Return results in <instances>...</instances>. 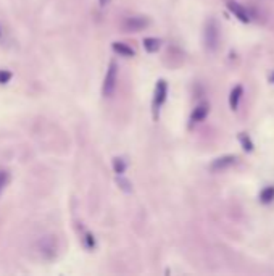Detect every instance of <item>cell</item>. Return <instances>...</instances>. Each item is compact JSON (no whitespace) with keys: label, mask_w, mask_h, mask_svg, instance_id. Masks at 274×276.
Returning a JSON list of instances; mask_svg holds the SVG:
<instances>
[{"label":"cell","mask_w":274,"mask_h":276,"mask_svg":"<svg viewBox=\"0 0 274 276\" xmlns=\"http://www.w3.org/2000/svg\"><path fill=\"white\" fill-rule=\"evenodd\" d=\"M271 80H274V75H273V76H271Z\"/></svg>","instance_id":"cell-19"},{"label":"cell","mask_w":274,"mask_h":276,"mask_svg":"<svg viewBox=\"0 0 274 276\" xmlns=\"http://www.w3.org/2000/svg\"><path fill=\"white\" fill-rule=\"evenodd\" d=\"M116 81H118V67L115 62H110L108 71H106L105 80H103V89H102L105 97H110L113 92H115Z\"/></svg>","instance_id":"cell-2"},{"label":"cell","mask_w":274,"mask_h":276,"mask_svg":"<svg viewBox=\"0 0 274 276\" xmlns=\"http://www.w3.org/2000/svg\"><path fill=\"white\" fill-rule=\"evenodd\" d=\"M10 183V173L6 170H0V195L3 194L5 187L8 186Z\"/></svg>","instance_id":"cell-13"},{"label":"cell","mask_w":274,"mask_h":276,"mask_svg":"<svg viewBox=\"0 0 274 276\" xmlns=\"http://www.w3.org/2000/svg\"><path fill=\"white\" fill-rule=\"evenodd\" d=\"M206 113H208V107L206 105H198V107L193 110V113H192V118H190V121L192 123H198V121H202L203 118L206 116Z\"/></svg>","instance_id":"cell-8"},{"label":"cell","mask_w":274,"mask_h":276,"mask_svg":"<svg viewBox=\"0 0 274 276\" xmlns=\"http://www.w3.org/2000/svg\"><path fill=\"white\" fill-rule=\"evenodd\" d=\"M240 97H242V86H236V88L231 91V97H229V105H231L232 110L237 108Z\"/></svg>","instance_id":"cell-9"},{"label":"cell","mask_w":274,"mask_h":276,"mask_svg":"<svg viewBox=\"0 0 274 276\" xmlns=\"http://www.w3.org/2000/svg\"><path fill=\"white\" fill-rule=\"evenodd\" d=\"M260 199H262L263 203H270L273 199H274V187L270 186V187H265L262 190V194H260Z\"/></svg>","instance_id":"cell-12"},{"label":"cell","mask_w":274,"mask_h":276,"mask_svg":"<svg viewBox=\"0 0 274 276\" xmlns=\"http://www.w3.org/2000/svg\"><path fill=\"white\" fill-rule=\"evenodd\" d=\"M113 168H115V172H116L118 175H121V173L124 172V168H126L124 160H123V159H115V160H113Z\"/></svg>","instance_id":"cell-15"},{"label":"cell","mask_w":274,"mask_h":276,"mask_svg":"<svg viewBox=\"0 0 274 276\" xmlns=\"http://www.w3.org/2000/svg\"><path fill=\"white\" fill-rule=\"evenodd\" d=\"M203 42L205 47L208 50H216L218 42H219V29L215 19H210L205 26V32H203Z\"/></svg>","instance_id":"cell-1"},{"label":"cell","mask_w":274,"mask_h":276,"mask_svg":"<svg viewBox=\"0 0 274 276\" xmlns=\"http://www.w3.org/2000/svg\"><path fill=\"white\" fill-rule=\"evenodd\" d=\"M149 24H150L149 18H145V16H131V18H126L124 19L123 29L124 31H129V32H137V31L145 29Z\"/></svg>","instance_id":"cell-4"},{"label":"cell","mask_w":274,"mask_h":276,"mask_svg":"<svg viewBox=\"0 0 274 276\" xmlns=\"http://www.w3.org/2000/svg\"><path fill=\"white\" fill-rule=\"evenodd\" d=\"M236 157L234 155H224V157H219V159H216L215 162L211 163V170L213 172H219V170H226L232 167L234 163H236Z\"/></svg>","instance_id":"cell-7"},{"label":"cell","mask_w":274,"mask_h":276,"mask_svg":"<svg viewBox=\"0 0 274 276\" xmlns=\"http://www.w3.org/2000/svg\"><path fill=\"white\" fill-rule=\"evenodd\" d=\"M228 8L232 11V15L236 16V18H239L242 23H249V21H250V15H249V11H247L240 3L234 2V0H229V2H228Z\"/></svg>","instance_id":"cell-6"},{"label":"cell","mask_w":274,"mask_h":276,"mask_svg":"<svg viewBox=\"0 0 274 276\" xmlns=\"http://www.w3.org/2000/svg\"><path fill=\"white\" fill-rule=\"evenodd\" d=\"M13 78V73L10 70H0V84H8Z\"/></svg>","instance_id":"cell-14"},{"label":"cell","mask_w":274,"mask_h":276,"mask_svg":"<svg viewBox=\"0 0 274 276\" xmlns=\"http://www.w3.org/2000/svg\"><path fill=\"white\" fill-rule=\"evenodd\" d=\"M166 94H168V86H166L165 80H160L155 88V97H153V110H155V113L166 100Z\"/></svg>","instance_id":"cell-5"},{"label":"cell","mask_w":274,"mask_h":276,"mask_svg":"<svg viewBox=\"0 0 274 276\" xmlns=\"http://www.w3.org/2000/svg\"><path fill=\"white\" fill-rule=\"evenodd\" d=\"M39 252L42 254V257L45 260H52L57 257L58 252V242L53 236H45L44 239H41L39 242Z\"/></svg>","instance_id":"cell-3"},{"label":"cell","mask_w":274,"mask_h":276,"mask_svg":"<svg viewBox=\"0 0 274 276\" xmlns=\"http://www.w3.org/2000/svg\"><path fill=\"white\" fill-rule=\"evenodd\" d=\"M113 50L118 52V54H121L123 57H132L134 55V50H132L131 47H128L126 44H121V42L113 44Z\"/></svg>","instance_id":"cell-11"},{"label":"cell","mask_w":274,"mask_h":276,"mask_svg":"<svg viewBox=\"0 0 274 276\" xmlns=\"http://www.w3.org/2000/svg\"><path fill=\"white\" fill-rule=\"evenodd\" d=\"M2 36H3V31H2V26H0V39H2Z\"/></svg>","instance_id":"cell-18"},{"label":"cell","mask_w":274,"mask_h":276,"mask_svg":"<svg viewBox=\"0 0 274 276\" xmlns=\"http://www.w3.org/2000/svg\"><path fill=\"white\" fill-rule=\"evenodd\" d=\"M160 45H162V41L155 37H147L144 39V47L147 49V52H157L160 49Z\"/></svg>","instance_id":"cell-10"},{"label":"cell","mask_w":274,"mask_h":276,"mask_svg":"<svg viewBox=\"0 0 274 276\" xmlns=\"http://www.w3.org/2000/svg\"><path fill=\"white\" fill-rule=\"evenodd\" d=\"M108 2H110V0H100V5L105 6V5H108Z\"/></svg>","instance_id":"cell-17"},{"label":"cell","mask_w":274,"mask_h":276,"mask_svg":"<svg viewBox=\"0 0 274 276\" xmlns=\"http://www.w3.org/2000/svg\"><path fill=\"white\" fill-rule=\"evenodd\" d=\"M239 137H240V141H242V144H244V149L245 150H252V142L249 141V137H245V134H240Z\"/></svg>","instance_id":"cell-16"}]
</instances>
